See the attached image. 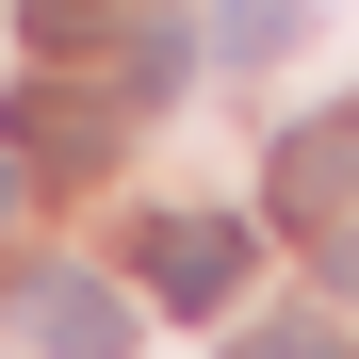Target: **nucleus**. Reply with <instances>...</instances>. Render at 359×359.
<instances>
[{"label":"nucleus","instance_id":"1","mask_svg":"<svg viewBox=\"0 0 359 359\" xmlns=\"http://www.w3.org/2000/svg\"><path fill=\"white\" fill-rule=\"evenodd\" d=\"M17 327H33L49 359H131V294H98L82 262H33V278H17Z\"/></svg>","mask_w":359,"mask_h":359},{"label":"nucleus","instance_id":"2","mask_svg":"<svg viewBox=\"0 0 359 359\" xmlns=\"http://www.w3.org/2000/svg\"><path fill=\"white\" fill-rule=\"evenodd\" d=\"M343 212H359V98L311 114V131L278 147V229H294V245H311V229H343Z\"/></svg>","mask_w":359,"mask_h":359},{"label":"nucleus","instance_id":"3","mask_svg":"<svg viewBox=\"0 0 359 359\" xmlns=\"http://www.w3.org/2000/svg\"><path fill=\"white\" fill-rule=\"evenodd\" d=\"M229 278H245V229L229 212H163L147 229V294L163 311H229Z\"/></svg>","mask_w":359,"mask_h":359},{"label":"nucleus","instance_id":"4","mask_svg":"<svg viewBox=\"0 0 359 359\" xmlns=\"http://www.w3.org/2000/svg\"><path fill=\"white\" fill-rule=\"evenodd\" d=\"M17 147H49V163H98V147H114V114H98V98H49V66H33V82H17Z\"/></svg>","mask_w":359,"mask_h":359},{"label":"nucleus","instance_id":"5","mask_svg":"<svg viewBox=\"0 0 359 359\" xmlns=\"http://www.w3.org/2000/svg\"><path fill=\"white\" fill-rule=\"evenodd\" d=\"M196 17H131V49H114V66H131V82H114V98H180V82H196Z\"/></svg>","mask_w":359,"mask_h":359},{"label":"nucleus","instance_id":"6","mask_svg":"<svg viewBox=\"0 0 359 359\" xmlns=\"http://www.w3.org/2000/svg\"><path fill=\"white\" fill-rule=\"evenodd\" d=\"M17 33H33V66H66V49L114 33V0H17Z\"/></svg>","mask_w":359,"mask_h":359},{"label":"nucleus","instance_id":"7","mask_svg":"<svg viewBox=\"0 0 359 359\" xmlns=\"http://www.w3.org/2000/svg\"><path fill=\"white\" fill-rule=\"evenodd\" d=\"M212 49H229V66H278V49H294V0H229Z\"/></svg>","mask_w":359,"mask_h":359},{"label":"nucleus","instance_id":"8","mask_svg":"<svg viewBox=\"0 0 359 359\" xmlns=\"http://www.w3.org/2000/svg\"><path fill=\"white\" fill-rule=\"evenodd\" d=\"M245 359H359V343H343V327H311V311H278V327H262Z\"/></svg>","mask_w":359,"mask_h":359},{"label":"nucleus","instance_id":"9","mask_svg":"<svg viewBox=\"0 0 359 359\" xmlns=\"http://www.w3.org/2000/svg\"><path fill=\"white\" fill-rule=\"evenodd\" d=\"M327 294H359V212H343V229H327Z\"/></svg>","mask_w":359,"mask_h":359},{"label":"nucleus","instance_id":"10","mask_svg":"<svg viewBox=\"0 0 359 359\" xmlns=\"http://www.w3.org/2000/svg\"><path fill=\"white\" fill-rule=\"evenodd\" d=\"M0 212H17V147H0Z\"/></svg>","mask_w":359,"mask_h":359}]
</instances>
